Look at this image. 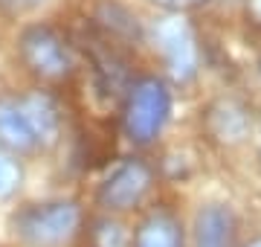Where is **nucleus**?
Listing matches in <instances>:
<instances>
[{
  "instance_id": "obj_11",
  "label": "nucleus",
  "mask_w": 261,
  "mask_h": 247,
  "mask_svg": "<svg viewBox=\"0 0 261 247\" xmlns=\"http://www.w3.org/2000/svg\"><path fill=\"white\" fill-rule=\"evenodd\" d=\"M18 186H20V166L0 152V201L9 198Z\"/></svg>"
},
{
  "instance_id": "obj_13",
  "label": "nucleus",
  "mask_w": 261,
  "mask_h": 247,
  "mask_svg": "<svg viewBox=\"0 0 261 247\" xmlns=\"http://www.w3.org/2000/svg\"><path fill=\"white\" fill-rule=\"evenodd\" d=\"M250 3H252V12L261 18V0H250Z\"/></svg>"
},
{
  "instance_id": "obj_12",
  "label": "nucleus",
  "mask_w": 261,
  "mask_h": 247,
  "mask_svg": "<svg viewBox=\"0 0 261 247\" xmlns=\"http://www.w3.org/2000/svg\"><path fill=\"white\" fill-rule=\"evenodd\" d=\"M160 6H166V9H189V6H197V3H203V0H154Z\"/></svg>"
},
{
  "instance_id": "obj_4",
  "label": "nucleus",
  "mask_w": 261,
  "mask_h": 247,
  "mask_svg": "<svg viewBox=\"0 0 261 247\" xmlns=\"http://www.w3.org/2000/svg\"><path fill=\"white\" fill-rule=\"evenodd\" d=\"M154 44L166 58L168 73L177 82H189L197 73V44L183 18H163L154 23Z\"/></svg>"
},
{
  "instance_id": "obj_10",
  "label": "nucleus",
  "mask_w": 261,
  "mask_h": 247,
  "mask_svg": "<svg viewBox=\"0 0 261 247\" xmlns=\"http://www.w3.org/2000/svg\"><path fill=\"white\" fill-rule=\"evenodd\" d=\"M99 20L111 29L113 35H122V38H137L140 35V23H137V15H130L125 6H116V3H105L99 9Z\"/></svg>"
},
{
  "instance_id": "obj_6",
  "label": "nucleus",
  "mask_w": 261,
  "mask_h": 247,
  "mask_svg": "<svg viewBox=\"0 0 261 247\" xmlns=\"http://www.w3.org/2000/svg\"><path fill=\"white\" fill-rule=\"evenodd\" d=\"M20 108L29 119V128L35 134L38 145H53L61 134V111H58L56 99L49 93H27V96H18Z\"/></svg>"
},
{
  "instance_id": "obj_7",
  "label": "nucleus",
  "mask_w": 261,
  "mask_h": 247,
  "mask_svg": "<svg viewBox=\"0 0 261 247\" xmlns=\"http://www.w3.org/2000/svg\"><path fill=\"white\" fill-rule=\"evenodd\" d=\"M197 247H235V218L224 204H206L195 215Z\"/></svg>"
},
{
  "instance_id": "obj_15",
  "label": "nucleus",
  "mask_w": 261,
  "mask_h": 247,
  "mask_svg": "<svg viewBox=\"0 0 261 247\" xmlns=\"http://www.w3.org/2000/svg\"><path fill=\"white\" fill-rule=\"evenodd\" d=\"M258 143H261V128H258Z\"/></svg>"
},
{
  "instance_id": "obj_3",
  "label": "nucleus",
  "mask_w": 261,
  "mask_h": 247,
  "mask_svg": "<svg viewBox=\"0 0 261 247\" xmlns=\"http://www.w3.org/2000/svg\"><path fill=\"white\" fill-rule=\"evenodd\" d=\"M20 58L41 79L58 82L73 73V56L64 38L49 27H29L20 35Z\"/></svg>"
},
{
  "instance_id": "obj_2",
  "label": "nucleus",
  "mask_w": 261,
  "mask_h": 247,
  "mask_svg": "<svg viewBox=\"0 0 261 247\" xmlns=\"http://www.w3.org/2000/svg\"><path fill=\"white\" fill-rule=\"evenodd\" d=\"M171 116V90L160 79H142L130 87L125 105V134L134 143H151Z\"/></svg>"
},
{
  "instance_id": "obj_8",
  "label": "nucleus",
  "mask_w": 261,
  "mask_h": 247,
  "mask_svg": "<svg viewBox=\"0 0 261 247\" xmlns=\"http://www.w3.org/2000/svg\"><path fill=\"white\" fill-rule=\"evenodd\" d=\"M0 145L18 154L38 149V140L32 128H29V119L15 96H0Z\"/></svg>"
},
{
  "instance_id": "obj_5",
  "label": "nucleus",
  "mask_w": 261,
  "mask_h": 247,
  "mask_svg": "<svg viewBox=\"0 0 261 247\" xmlns=\"http://www.w3.org/2000/svg\"><path fill=\"white\" fill-rule=\"evenodd\" d=\"M151 186V169L142 160H125L99 186V201L108 209H130Z\"/></svg>"
},
{
  "instance_id": "obj_9",
  "label": "nucleus",
  "mask_w": 261,
  "mask_h": 247,
  "mask_svg": "<svg viewBox=\"0 0 261 247\" xmlns=\"http://www.w3.org/2000/svg\"><path fill=\"white\" fill-rule=\"evenodd\" d=\"M134 247H183V227L171 212H154L140 224Z\"/></svg>"
},
{
  "instance_id": "obj_14",
  "label": "nucleus",
  "mask_w": 261,
  "mask_h": 247,
  "mask_svg": "<svg viewBox=\"0 0 261 247\" xmlns=\"http://www.w3.org/2000/svg\"><path fill=\"white\" fill-rule=\"evenodd\" d=\"M247 247H261V238H252V241H250Z\"/></svg>"
},
{
  "instance_id": "obj_1",
  "label": "nucleus",
  "mask_w": 261,
  "mask_h": 247,
  "mask_svg": "<svg viewBox=\"0 0 261 247\" xmlns=\"http://www.w3.org/2000/svg\"><path fill=\"white\" fill-rule=\"evenodd\" d=\"M82 212L73 201L29 204L15 215V233L32 247H61L75 236Z\"/></svg>"
}]
</instances>
